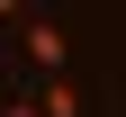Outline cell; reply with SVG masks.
Segmentation results:
<instances>
[{"mask_svg":"<svg viewBox=\"0 0 126 117\" xmlns=\"http://www.w3.org/2000/svg\"><path fill=\"white\" fill-rule=\"evenodd\" d=\"M18 54L36 63L45 81H72V45H63V27H54V18H27V27H18Z\"/></svg>","mask_w":126,"mask_h":117,"instance_id":"6da1fadb","label":"cell"},{"mask_svg":"<svg viewBox=\"0 0 126 117\" xmlns=\"http://www.w3.org/2000/svg\"><path fill=\"white\" fill-rule=\"evenodd\" d=\"M36 108H45V117H81V81H45Z\"/></svg>","mask_w":126,"mask_h":117,"instance_id":"7a4b0ae2","label":"cell"},{"mask_svg":"<svg viewBox=\"0 0 126 117\" xmlns=\"http://www.w3.org/2000/svg\"><path fill=\"white\" fill-rule=\"evenodd\" d=\"M0 117H45V108H36V99H9V108H0Z\"/></svg>","mask_w":126,"mask_h":117,"instance_id":"3957f363","label":"cell"}]
</instances>
